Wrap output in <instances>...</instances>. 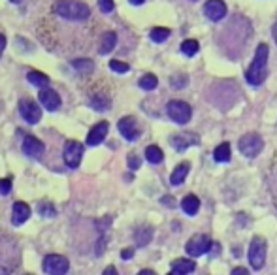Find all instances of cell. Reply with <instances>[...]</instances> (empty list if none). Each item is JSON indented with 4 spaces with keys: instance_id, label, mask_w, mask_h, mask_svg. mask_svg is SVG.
I'll return each mask as SVG.
<instances>
[{
    "instance_id": "6da1fadb",
    "label": "cell",
    "mask_w": 277,
    "mask_h": 275,
    "mask_svg": "<svg viewBox=\"0 0 277 275\" xmlns=\"http://www.w3.org/2000/svg\"><path fill=\"white\" fill-rule=\"evenodd\" d=\"M21 262L17 241L9 236H0V275H11Z\"/></svg>"
},
{
    "instance_id": "7a4b0ae2",
    "label": "cell",
    "mask_w": 277,
    "mask_h": 275,
    "mask_svg": "<svg viewBox=\"0 0 277 275\" xmlns=\"http://www.w3.org/2000/svg\"><path fill=\"white\" fill-rule=\"evenodd\" d=\"M268 57H270V47L266 43H261L257 47L255 57H253L251 66L247 70V83L249 85L259 87L264 83L266 74H268Z\"/></svg>"
},
{
    "instance_id": "3957f363",
    "label": "cell",
    "mask_w": 277,
    "mask_h": 275,
    "mask_svg": "<svg viewBox=\"0 0 277 275\" xmlns=\"http://www.w3.org/2000/svg\"><path fill=\"white\" fill-rule=\"evenodd\" d=\"M53 9H55L57 15L68 19V21H85L91 15L89 6L79 2V0H59Z\"/></svg>"
},
{
    "instance_id": "277c9868",
    "label": "cell",
    "mask_w": 277,
    "mask_h": 275,
    "mask_svg": "<svg viewBox=\"0 0 277 275\" xmlns=\"http://www.w3.org/2000/svg\"><path fill=\"white\" fill-rule=\"evenodd\" d=\"M266 251H268L266 240L261 238V236H255L251 241V245H249V264H251L253 270H262V268H264Z\"/></svg>"
},
{
    "instance_id": "5b68a950",
    "label": "cell",
    "mask_w": 277,
    "mask_h": 275,
    "mask_svg": "<svg viewBox=\"0 0 277 275\" xmlns=\"http://www.w3.org/2000/svg\"><path fill=\"white\" fill-rule=\"evenodd\" d=\"M238 147H240V151H242V155L244 156H247V158H255V156L261 155V151L264 149V139H262L259 134L249 132V134L242 136Z\"/></svg>"
},
{
    "instance_id": "8992f818",
    "label": "cell",
    "mask_w": 277,
    "mask_h": 275,
    "mask_svg": "<svg viewBox=\"0 0 277 275\" xmlns=\"http://www.w3.org/2000/svg\"><path fill=\"white\" fill-rule=\"evenodd\" d=\"M166 112H168V117L177 125H187L191 117H193V110L191 106L183 100H172L166 106Z\"/></svg>"
},
{
    "instance_id": "52a82bcc",
    "label": "cell",
    "mask_w": 277,
    "mask_h": 275,
    "mask_svg": "<svg viewBox=\"0 0 277 275\" xmlns=\"http://www.w3.org/2000/svg\"><path fill=\"white\" fill-rule=\"evenodd\" d=\"M42 268L47 275H66L70 270V262L62 255H47L43 258Z\"/></svg>"
},
{
    "instance_id": "ba28073f",
    "label": "cell",
    "mask_w": 277,
    "mask_h": 275,
    "mask_svg": "<svg viewBox=\"0 0 277 275\" xmlns=\"http://www.w3.org/2000/svg\"><path fill=\"white\" fill-rule=\"evenodd\" d=\"M211 243H213V241H211L206 234H196V236H193L191 240L187 241L185 251H187L189 257H202L204 253H208V251L211 249Z\"/></svg>"
},
{
    "instance_id": "9c48e42d",
    "label": "cell",
    "mask_w": 277,
    "mask_h": 275,
    "mask_svg": "<svg viewBox=\"0 0 277 275\" xmlns=\"http://www.w3.org/2000/svg\"><path fill=\"white\" fill-rule=\"evenodd\" d=\"M64 162H66L68 168H72V170H76L77 166L81 164V156H83V145L76 141V139H70L66 141V145H64Z\"/></svg>"
},
{
    "instance_id": "30bf717a",
    "label": "cell",
    "mask_w": 277,
    "mask_h": 275,
    "mask_svg": "<svg viewBox=\"0 0 277 275\" xmlns=\"http://www.w3.org/2000/svg\"><path fill=\"white\" fill-rule=\"evenodd\" d=\"M19 113H21V117L28 123V125H36V123H40L42 119V110H40V106L30 100V98H23L21 102H19Z\"/></svg>"
},
{
    "instance_id": "8fae6325",
    "label": "cell",
    "mask_w": 277,
    "mask_h": 275,
    "mask_svg": "<svg viewBox=\"0 0 277 275\" xmlns=\"http://www.w3.org/2000/svg\"><path fill=\"white\" fill-rule=\"evenodd\" d=\"M117 129H119V132L123 134V138L128 139V141H136V139L140 138V134H142V130L138 127V121H136L132 115H126L123 119H119Z\"/></svg>"
},
{
    "instance_id": "7c38bea8",
    "label": "cell",
    "mask_w": 277,
    "mask_h": 275,
    "mask_svg": "<svg viewBox=\"0 0 277 275\" xmlns=\"http://www.w3.org/2000/svg\"><path fill=\"white\" fill-rule=\"evenodd\" d=\"M170 143L172 147L183 153L185 149H189L191 145H198L200 143V136L198 134H191V132H181V134H176V136L170 138Z\"/></svg>"
},
{
    "instance_id": "4fadbf2b",
    "label": "cell",
    "mask_w": 277,
    "mask_h": 275,
    "mask_svg": "<svg viewBox=\"0 0 277 275\" xmlns=\"http://www.w3.org/2000/svg\"><path fill=\"white\" fill-rule=\"evenodd\" d=\"M204 13H206V17L210 21L217 23V21L225 19V15H227V4L223 0H208L204 4Z\"/></svg>"
},
{
    "instance_id": "5bb4252c",
    "label": "cell",
    "mask_w": 277,
    "mask_h": 275,
    "mask_svg": "<svg viewBox=\"0 0 277 275\" xmlns=\"http://www.w3.org/2000/svg\"><path fill=\"white\" fill-rule=\"evenodd\" d=\"M108 130H109L108 121H100L98 125H94L91 129V132H89V136H87V145L91 147L100 145L102 141L106 139V136H108Z\"/></svg>"
},
{
    "instance_id": "9a60e30c",
    "label": "cell",
    "mask_w": 277,
    "mask_h": 275,
    "mask_svg": "<svg viewBox=\"0 0 277 275\" xmlns=\"http://www.w3.org/2000/svg\"><path fill=\"white\" fill-rule=\"evenodd\" d=\"M40 104L47 112H57L60 108V96L57 91H53L49 87H45L40 91Z\"/></svg>"
},
{
    "instance_id": "2e32d148",
    "label": "cell",
    "mask_w": 277,
    "mask_h": 275,
    "mask_svg": "<svg viewBox=\"0 0 277 275\" xmlns=\"http://www.w3.org/2000/svg\"><path fill=\"white\" fill-rule=\"evenodd\" d=\"M43 151H45L43 141H40L38 138H34V136H25V139H23V153H25L26 156L40 158V156L43 155Z\"/></svg>"
},
{
    "instance_id": "e0dca14e",
    "label": "cell",
    "mask_w": 277,
    "mask_h": 275,
    "mask_svg": "<svg viewBox=\"0 0 277 275\" xmlns=\"http://www.w3.org/2000/svg\"><path fill=\"white\" fill-rule=\"evenodd\" d=\"M28 217H30V207L26 206L25 202H15L13 204V213H11V224L21 226L28 221Z\"/></svg>"
},
{
    "instance_id": "ac0fdd59",
    "label": "cell",
    "mask_w": 277,
    "mask_h": 275,
    "mask_svg": "<svg viewBox=\"0 0 277 275\" xmlns=\"http://www.w3.org/2000/svg\"><path fill=\"white\" fill-rule=\"evenodd\" d=\"M189 172H191V162H181L179 166H176V170L172 172L170 183H172L174 187H179V185H183V181L187 179Z\"/></svg>"
},
{
    "instance_id": "d6986e66",
    "label": "cell",
    "mask_w": 277,
    "mask_h": 275,
    "mask_svg": "<svg viewBox=\"0 0 277 275\" xmlns=\"http://www.w3.org/2000/svg\"><path fill=\"white\" fill-rule=\"evenodd\" d=\"M181 209H183L187 215L194 217L198 211H200V200L198 196H194V194H189V196H185L181 200Z\"/></svg>"
},
{
    "instance_id": "ffe728a7",
    "label": "cell",
    "mask_w": 277,
    "mask_h": 275,
    "mask_svg": "<svg viewBox=\"0 0 277 275\" xmlns=\"http://www.w3.org/2000/svg\"><path fill=\"white\" fill-rule=\"evenodd\" d=\"M89 106H91L92 110H96V112H106V110H109V106H111V100L104 93H96V95L91 96Z\"/></svg>"
},
{
    "instance_id": "44dd1931",
    "label": "cell",
    "mask_w": 277,
    "mask_h": 275,
    "mask_svg": "<svg viewBox=\"0 0 277 275\" xmlns=\"http://www.w3.org/2000/svg\"><path fill=\"white\" fill-rule=\"evenodd\" d=\"M172 270L177 272V274L181 275H189L193 274L194 270H196V264H194L193 260H185V258H179V260H174L172 262Z\"/></svg>"
},
{
    "instance_id": "7402d4cb",
    "label": "cell",
    "mask_w": 277,
    "mask_h": 275,
    "mask_svg": "<svg viewBox=\"0 0 277 275\" xmlns=\"http://www.w3.org/2000/svg\"><path fill=\"white\" fill-rule=\"evenodd\" d=\"M134 240L138 243V247H145L153 240V228L151 226H140L134 234Z\"/></svg>"
},
{
    "instance_id": "603a6c76",
    "label": "cell",
    "mask_w": 277,
    "mask_h": 275,
    "mask_svg": "<svg viewBox=\"0 0 277 275\" xmlns=\"http://www.w3.org/2000/svg\"><path fill=\"white\" fill-rule=\"evenodd\" d=\"M26 79L32 83L34 87H40V89H45V87H49V78L42 74V72H38V70H32V72H28L26 74Z\"/></svg>"
},
{
    "instance_id": "cb8c5ba5",
    "label": "cell",
    "mask_w": 277,
    "mask_h": 275,
    "mask_svg": "<svg viewBox=\"0 0 277 275\" xmlns=\"http://www.w3.org/2000/svg\"><path fill=\"white\" fill-rule=\"evenodd\" d=\"M115 43H117V34L115 32H106L100 42V55H108L109 51H113Z\"/></svg>"
},
{
    "instance_id": "d4e9b609",
    "label": "cell",
    "mask_w": 277,
    "mask_h": 275,
    "mask_svg": "<svg viewBox=\"0 0 277 275\" xmlns=\"http://www.w3.org/2000/svg\"><path fill=\"white\" fill-rule=\"evenodd\" d=\"M213 158L217 160V162H230V158H232V151H230V143H221L217 145V149L213 151Z\"/></svg>"
},
{
    "instance_id": "484cf974",
    "label": "cell",
    "mask_w": 277,
    "mask_h": 275,
    "mask_svg": "<svg viewBox=\"0 0 277 275\" xmlns=\"http://www.w3.org/2000/svg\"><path fill=\"white\" fill-rule=\"evenodd\" d=\"M145 160L151 164H160L164 160V153L160 151V147L157 145H149L145 149Z\"/></svg>"
},
{
    "instance_id": "4316f807",
    "label": "cell",
    "mask_w": 277,
    "mask_h": 275,
    "mask_svg": "<svg viewBox=\"0 0 277 275\" xmlns=\"http://www.w3.org/2000/svg\"><path fill=\"white\" fill-rule=\"evenodd\" d=\"M170 34H172V30L166 28V26H155L149 36H151V40L155 43H162V42H166V40H168Z\"/></svg>"
},
{
    "instance_id": "83f0119b",
    "label": "cell",
    "mask_w": 277,
    "mask_h": 275,
    "mask_svg": "<svg viewBox=\"0 0 277 275\" xmlns=\"http://www.w3.org/2000/svg\"><path fill=\"white\" fill-rule=\"evenodd\" d=\"M198 49H200V43L196 42V40H185L181 43V53L187 55V57H194L198 53Z\"/></svg>"
},
{
    "instance_id": "f1b7e54d",
    "label": "cell",
    "mask_w": 277,
    "mask_h": 275,
    "mask_svg": "<svg viewBox=\"0 0 277 275\" xmlns=\"http://www.w3.org/2000/svg\"><path fill=\"white\" fill-rule=\"evenodd\" d=\"M159 85V79L155 74H145L142 79H140V87H142L143 91H153V89H157Z\"/></svg>"
},
{
    "instance_id": "f546056e",
    "label": "cell",
    "mask_w": 277,
    "mask_h": 275,
    "mask_svg": "<svg viewBox=\"0 0 277 275\" xmlns=\"http://www.w3.org/2000/svg\"><path fill=\"white\" fill-rule=\"evenodd\" d=\"M72 66L77 70V72H83V74H89L92 72V60L89 59H77L72 62Z\"/></svg>"
},
{
    "instance_id": "4dcf8cb0",
    "label": "cell",
    "mask_w": 277,
    "mask_h": 275,
    "mask_svg": "<svg viewBox=\"0 0 277 275\" xmlns=\"http://www.w3.org/2000/svg\"><path fill=\"white\" fill-rule=\"evenodd\" d=\"M109 68L113 70L115 74H126V72L130 70V66H128L126 62H123V60H115V59H113L111 62H109Z\"/></svg>"
},
{
    "instance_id": "1f68e13d",
    "label": "cell",
    "mask_w": 277,
    "mask_h": 275,
    "mask_svg": "<svg viewBox=\"0 0 277 275\" xmlns=\"http://www.w3.org/2000/svg\"><path fill=\"white\" fill-rule=\"evenodd\" d=\"M40 213H42L43 217H55L57 215L55 207L51 206V204H47V202H42V204H40Z\"/></svg>"
},
{
    "instance_id": "d6a6232c",
    "label": "cell",
    "mask_w": 277,
    "mask_h": 275,
    "mask_svg": "<svg viewBox=\"0 0 277 275\" xmlns=\"http://www.w3.org/2000/svg\"><path fill=\"white\" fill-rule=\"evenodd\" d=\"M98 8H100L102 13H111L115 4H113V0H98Z\"/></svg>"
},
{
    "instance_id": "836d02e7",
    "label": "cell",
    "mask_w": 277,
    "mask_h": 275,
    "mask_svg": "<svg viewBox=\"0 0 277 275\" xmlns=\"http://www.w3.org/2000/svg\"><path fill=\"white\" fill-rule=\"evenodd\" d=\"M9 192H11V177H6V179L0 181V194L6 196Z\"/></svg>"
},
{
    "instance_id": "e575fe53",
    "label": "cell",
    "mask_w": 277,
    "mask_h": 275,
    "mask_svg": "<svg viewBox=\"0 0 277 275\" xmlns=\"http://www.w3.org/2000/svg\"><path fill=\"white\" fill-rule=\"evenodd\" d=\"M187 85V76H174L172 78V87H176V89H181V87Z\"/></svg>"
},
{
    "instance_id": "d590c367",
    "label": "cell",
    "mask_w": 277,
    "mask_h": 275,
    "mask_svg": "<svg viewBox=\"0 0 277 275\" xmlns=\"http://www.w3.org/2000/svg\"><path fill=\"white\" fill-rule=\"evenodd\" d=\"M140 164H142V160H140L136 155L128 156V168H130V170H138V168H140Z\"/></svg>"
},
{
    "instance_id": "8d00e7d4",
    "label": "cell",
    "mask_w": 277,
    "mask_h": 275,
    "mask_svg": "<svg viewBox=\"0 0 277 275\" xmlns=\"http://www.w3.org/2000/svg\"><path fill=\"white\" fill-rule=\"evenodd\" d=\"M132 257H134V249H123L121 251V258H123V260H130Z\"/></svg>"
},
{
    "instance_id": "74e56055",
    "label": "cell",
    "mask_w": 277,
    "mask_h": 275,
    "mask_svg": "<svg viewBox=\"0 0 277 275\" xmlns=\"http://www.w3.org/2000/svg\"><path fill=\"white\" fill-rule=\"evenodd\" d=\"M230 275H249V272H247L245 268H234V270H232V274H230Z\"/></svg>"
},
{
    "instance_id": "f35d334b",
    "label": "cell",
    "mask_w": 277,
    "mask_h": 275,
    "mask_svg": "<svg viewBox=\"0 0 277 275\" xmlns=\"http://www.w3.org/2000/svg\"><path fill=\"white\" fill-rule=\"evenodd\" d=\"M102 275H119V272L115 270V266H108L106 270H104V274Z\"/></svg>"
},
{
    "instance_id": "ab89813d",
    "label": "cell",
    "mask_w": 277,
    "mask_h": 275,
    "mask_svg": "<svg viewBox=\"0 0 277 275\" xmlns=\"http://www.w3.org/2000/svg\"><path fill=\"white\" fill-rule=\"evenodd\" d=\"M6 49V36L0 34V57H2V53Z\"/></svg>"
},
{
    "instance_id": "60d3db41",
    "label": "cell",
    "mask_w": 277,
    "mask_h": 275,
    "mask_svg": "<svg viewBox=\"0 0 277 275\" xmlns=\"http://www.w3.org/2000/svg\"><path fill=\"white\" fill-rule=\"evenodd\" d=\"M138 275H155V272H153V270H142Z\"/></svg>"
},
{
    "instance_id": "b9f144b4",
    "label": "cell",
    "mask_w": 277,
    "mask_h": 275,
    "mask_svg": "<svg viewBox=\"0 0 277 275\" xmlns=\"http://www.w3.org/2000/svg\"><path fill=\"white\" fill-rule=\"evenodd\" d=\"M162 204H166V206H174V204H172V198H170V196L162 198Z\"/></svg>"
},
{
    "instance_id": "7bdbcfd3",
    "label": "cell",
    "mask_w": 277,
    "mask_h": 275,
    "mask_svg": "<svg viewBox=\"0 0 277 275\" xmlns=\"http://www.w3.org/2000/svg\"><path fill=\"white\" fill-rule=\"evenodd\" d=\"M128 2H130V4H134V6H142L145 0H128Z\"/></svg>"
},
{
    "instance_id": "ee69618b",
    "label": "cell",
    "mask_w": 277,
    "mask_h": 275,
    "mask_svg": "<svg viewBox=\"0 0 277 275\" xmlns=\"http://www.w3.org/2000/svg\"><path fill=\"white\" fill-rule=\"evenodd\" d=\"M272 34H274V40H276V43H277V23L274 25V28H272Z\"/></svg>"
},
{
    "instance_id": "f6af8a7d",
    "label": "cell",
    "mask_w": 277,
    "mask_h": 275,
    "mask_svg": "<svg viewBox=\"0 0 277 275\" xmlns=\"http://www.w3.org/2000/svg\"><path fill=\"white\" fill-rule=\"evenodd\" d=\"M168 275H181V274H177V272H174V270H172V272H170Z\"/></svg>"
},
{
    "instance_id": "bcb514c9",
    "label": "cell",
    "mask_w": 277,
    "mask_h": 275,
    "mask_svg": "<svg viewBox=\"0 0 277 275\" xmlns=\"http://www.w3.org/2000/svg\"><path fill=\"white\" fill-rule=\"evenodd\" d=\"M11 2H13V4H21V0H11Z\"/></svg>"
}]
</instances>
